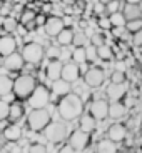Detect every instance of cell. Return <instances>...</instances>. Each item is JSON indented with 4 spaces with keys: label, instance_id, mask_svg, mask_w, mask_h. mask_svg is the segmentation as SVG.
Returning <instances> with one entry per match:
<instances>
[{
    "label": "cell",
    "instance_id": "6da1fadb",
    "mask_svg": "<svg viewBox=\"0 0 142 153\" xmlns=\"http://www.w3.org/2000/svg\"><path fill=\"white\" fill-rule=\"evenodd\" d=\"M57 110L60 113V117L67 122H72L82 117V111H84V100L77 93L70 92L69 95H65L64 98L59 100L57 103Z\"/></svg>",
    "mask_w": 142,
    "mask_h": 153
},
{
    "label": "cell",
    "instance_id": "7a4b0ae2",
    "mask_svg": "<svg viewBox=\"0 0 142 153\" xmlns=\"http://www.w3.org/2000/svg\"><path fill=\"white\" fill-rule=\"evenodd\" d=\"M35 87H37V82L32 75H20L14 80L12 93L17 100H29L30 95L34 93Z\"/></svg>",
    "mask_w": 142,
    "mask_h": 153
},
{
    "label": "cell",
    "instance_id": "3957f363",
    "mask_svg": "<svg viewBox=\"0 0 142 153\" xmlns=\"http://www.w3.org/2000/svg\"><path fill=\"white\" fill-rule=\"evenodd\" d=\"M52 123V117L47 110H32L27 117V125L32 131H44Z\"/></svg>",
    "mask_w": 142,
    "mask_h": 153
},
{
    "label": "cell",
    "instance_id": "277c9868",
    "mask_svg": "<svg viewBox=\"0 0 142 153\" xmlns=\"http://www.w3.org/2000/svg\"><path fill=\"white\" fill-rule=\"evenodd\" d=\"M22 58L25 63H30V65H37L42 62V58L45 57V52H44L42 45L37 42H29L23 45L22 48Z\"/></svg>",
    "mask_w": 142,
    "mask_h": 153
},
{
    "label": "cell",
    "instance_id": "5b68a950",
    "mask_svg": "<svg viewBox=\"0 0 142 153\" xmlns=\"http://www.w3.org/2000/svg\"><path fill=\"white\" fill-rule=\"evenodd\" d=\"M27 102L32 107V110H45V107L50 102V90L44 85H37Z\"/></svg>",
    "mask_w": 142,
    "mask_h": 153
},
{
    "label": "cell",
    "instance_id": "8992f818",
    "mask_svg": "<svg viewBox=\"0 0 142 153\" xmlns=\"http://www.w3.org/2000/svg\"><path fill=\"white\" fill-rule=\"evenodd\" d=\"M44 131H45V137L49 138L50 142H54V143H59V142H62V140H65L67 135H69L67 126L64 125V123H59V122L50 123Z\"/></svg>",
    "mask_w": 142,
    "mask_h": 153
},
{
    "label": "cell",
    "instance_id": "52a82bcc",
    "mask_svg": "<svg viewBox=\"0 0 142 153\" xmlns=\"http://www.w3.org/2000/svg\"><path fill=\"white\" fill-rule=\"evenodd\" d=\"M105 80V73L99 67H89V70L84 73V82L90 88H99Z\"/></svg>",
    "mask_w": 142,
    "mask_h": 153
},
{
    "label": "cell",
    "instance_id": "ba28073f",
    "mask_svg": "<svg viewBox=\"0 0 142 153\" xmlns=\"http://www.w3.org/2000/svg\"><path fill=\"white\" fill-rule=\"evenodd\" d=\"M90 142V135L84 133L82 130H74L72 133L69 135V146L74 150V152H82L85 146Z\"/></svg>",
    "mask_w": 142,
    "mask_h": 153
},
{
    "label": "cell",
    "instance_id": "9c48e42d",
    "mask_svg": "<svg viewBox=\"0 0 142 153\" xmlns=\"http://www.w3.org/2000/svg\"><path fill=\"white\" fill-rule=\"evenodd\" d=\"M89 115L92 117L94 120H105L109 117V103L105 100H94L90 103V111Z\"/></svg>",
    "mask_w": 142,
    "mask_h": 153
},
{
    "label": "cell",
    "instance_id": "30bf717a",
    "mask_svg": "<svg viewBox=\"0 0 142 153\" xmlns=\"http://www.w3.org/2000/svg\"><path fill=\"white\" fill-rule=\"evenodd\" d=\"M80 76V70H79V65H75L74 62H67L62 65V73H60V80L67 82V83H74V82L79 80Z\"/></svg>",
    "mask_w": 142,
    "mask_h": 153
},
{
    "label": "cell",
    "instance_id": "8fae6325",
    "mask_svg": "<svg viewBox=\"0 0 142 153\" xmlns=\"http://www.w3.org/2000/svg\"><path fill=\"white\" fill-rule=\"evenodd\" d=\"M44 28H45L47 35H50V37H57V35L60 33L64 28H65V22H64L60 17L52 15V17H49V19L45 20V25H44Z\"/></svg>",
    "mask_w": 142,
    "mask_h": 153
},
{
    "label": "cell",
    "instance_id": "7c38bea8",
    "mask_svg": "<svg viewBox=\"0 0 142 153\" xmlns=\"http://www.w3.org/2000/svg\"><path fill=\"white\" fill-rule=\"evenodd\" d=\"M124 7H120L122 10H120V13L124 15V19H125V23L127 22H132V20H137L142 17L140 10H139V5L137 2H125V4H122Z\"/></svg>",
    "mask_w": 142,
    "mask_h": 153
},
{
    "label": "cell",
    "instance_id": "4fadbf2b",
    "mask_svg": "<svg viewBox=\"0 0 142 153\" xmlns=\"http://www.w3.org/2000/svg\"><path fill=\"white\" fill-rule=\"evenodd\" d=\"M17 52V42L15 38L12 37V35H4V37H0V55L2 57H8V55L15 53Z\"/></svg>",
    "mask_w": 142,
    "mask_h": 153
},
{
    "label": "cell",
    "instance_id": "5bb4252c",
    "mask_svg": "<svg viewBox=\"0 0 142 153\" xmlns=\"http://www.w3.org/2000/svg\"><path fill=\"white\" fill-rule=\"evenodd\" d=\"M23 65H25V62H23L22 55L17 53V52L4 58V67L8 72H20L23 68Z\"/></svg>",
    "mask_w": 142,
    "mask_h": 153
},
{
    "label": "cell",
    "instance_id": "9a60e30c",
    "mask_svg": "<svg viewBox=\"0 0 142 153\" xmlns=\"http://www.w3.org/2000/svg\"><path fill=\"white\" fill-rule=\"evenodd\" d=\"M127 135V130H125V126L120 125V123H114V125L109 128V133H107V140H110L112 143H117L122 142L124 138H125Z\"/></svg>",
    "mask_w": 142,
    "mask_h": 153
},
{
    "label": "cell",
    "instance_id": "2e32d148",
    "mask_svg": "<svg viewBox=\"0 0 142 153\" xmlns=\"http://www.w3.org/2000/svg\"><path fill=\"white\" fill-rule=\"evenodd\" d=\"M70 93V85L64 80H57L52 83V90H50V98L54 97V98H64L65 95Z\"/></svg>",
    "mask_w": 142,
    "mask_h": 153
},
{
    "label": "cell",
    "instance_id": "e0dca14e",
    "mask_svg": "<svg viewBox=\"0 0 142 153\" xmlns=\"http://www.w3.org/2000/svg\"><path fill=\"white\" fill-rule=\"evenodd\" d=\"M125 93H127V85L125 83H120V85L112 83L107 87V97L112 100V103H114V102H120V98H122Z\"/></svg>",
    "mask_w": 142,
    "mask_h": 153
},
{
    "label": "cell",
    "instance_id": "ac0fdd59",
    "mask_svg": "<svg viewBox=\"0 0 142 153\" xmlns=\"http://www.w3.org/2000/svg\"><path fill=\"white\" fill-rule=\"evenodd\" d=\"M62 63L60 60H50L49 65H47V78H49L52 83L57 80H60V73H62Z\"/></svg>",
    "mask_w": 142,
    "mask_h": 153
},
{
    "label": "cell",
    "instance_id": "d6986e66",
    "mask_svg": "<svg viewBox=\"0 0 142 153\" xmlns=\"http://www.w3.org/2000/svg\"><path fill=\"white\" fill-rule=\"evenodd\" d=\"M74 35H75V32L72 30V28H69V27H65L64 30L60 32V33L57 35V43H59V47H69V45H72L74 43Z\"/></svg>",
    "mask_w": 142,
    "mask_h": 153
},
{
    "label": "cell",
    "instance_id": "ffe728a7",
    "mask_svg": "<svg viewBox=\"0 0 142 153\" xmlns=\"http://www.w3.org/2000/svg\"><path fill=\"white\" fill-rule=\"evenodd\" d=\"M23 117V107L20 102H14L10 103V111H8V120L12 122V125H15L20 118Z\"/></svg>",
    "mask_w": 142,
    "mask_h": 153
},
{
    "label": "cell",
    "instance_id": "44dd1931",
    "mask_svg": "<svg viewBox=\"0 0 142 153\" xmlns=\"http://www.w3.org/2000/svg\"><path fill=\"white\" fill-rule=\"evenodd\" d=\"M79 130H82L84 133L90 135V131L95 130V120H94L89 113L82 115V117H80V126H79Z\"/></svg>",
    "mask_w": 142,
    "mask_h": 153
},
{
    "label": "cell",
    "instance_id": "7402d4cb",
    "mask_svg": "<svg viewBox=\"0 0 142 153\" xmlns=\"http://www.w3.org/2000/svg\"><path fill=\"white\" fill-rule=\"evenodd\" d=\"M125 105L122 102H114V103L109 105V117L110 118H122L125 115Z\"/></svg>",
    "mask_w": 142,
    "mask_h": 153
},
{
    "label": "cell",
    "instance_id": "603a6c76",
    "mask_svg": "<svg viewBox=\"0 0 142 153\" xmlns=\"http://www.w3.org/2000/svg\"><path fill=\"white\" fill-rule=\"evenodd\" d=\"M22 137V130L19 125H8L4 130V138H7L8 142H17Z\"/></svg>",
    "mask_w": 142,
    "mask_h": 153
},
{
    "label": "cell",
    "instance_id": "cb8c5ba5",
    "mask_svg": "<svg viewBox=\"0 0 142 153\" xmlns=\"http://www.w3.org/2000/svg\"><path fill=\"white\" fill-rule=\"evenodd\" d=\"M95 153H117V145H115V143H112L110 140H107V138H105V140L99 142Z\"/></svg>",
    "mask_w": 142,
    "mask_h": 153
},
{
    "label": "cell",
    "instance_id": "d4e9b609",
    "mask_svg": "<svg viewBox=\"0 0 142 153\" xmlns=\"http://www.w3.org/2000/svg\"><path fill=\"white\" fill-rule=\"evenodd\" d=\"M72 60L75 65H84V63H87V60H85V47H75V48L72 50Z\"/></svg>",
    "mask_w": 142,
    "mask_h": 153
},
{
    "label": "cell",
    "instance_id": "484cf974",
    "mask_svg": "<svg viewBox=\"0 0 142 153\" xmlns=\"http://www.w3.org/2000/svg\"><path fill=\"white\" fill-rule=\"evenodd\" d=\"M12 85H14V80H10L7 75H0V97L12 93Z\"/></svg>",
    "mask_w": 142,
    "mask_h": 153
},
{
    "label": "cell",
    "instance_id": "4316f807",
    "mask_svg": "<svg viewBox=\"0 0 142 153\" xmlns=\"http://www.w3.org/2000/svg\"><path fill=\"white\" fill-rule=\"evenodd\" d=\"M109 22H110V27L114 28H125V19H124V15L120 12L109 15Z\"/></svg>",
    "mask_w": 142,
    "mask_h": 153
},
{
    "label": "cell",
    "instance_id": "83f0119b",
    "mask_svg": "<svg viewBox=\"0 0 142 153\" xmlns=\"http://www.w3.org/2000/svg\"><path fill=\"white\" fill-rule=\"evenodd\" d=\"M97 58H100V60H110V58H114V52H112V48L109 45H102L97 48Z\"/></svg>",
    "mask_w": 142,
    "mask_h": 153
},
{
    "label": "cell",
    "instance_id": "f1b7e54d",
    "mask_svg": "<svg viewBox=\"0 0 142 153\" xmlns=\"http://www.w3.org/2000/svg\"><path fill=\"white\" fill-rule=\"evenodd\" d=\"M142 28V19H137V20H132V22H127L125 23V30L129 33H137L139 30Z\"/></svg>",
    "mask_w": 142,
    "mask_h": 153
},
{
    "label": "cell",
    "instance_id": "f546056e",
    "mask_svg": "<svg viewBox=\"0 0 142 153\" xmlns=\"http://www.w3.org/2000/svg\"><path fill=\"white\" fill-rule=\"evenodd\" d=\"M120 7H122V2L112 0V2H107V4H105V12H107L109 15H112V13H117V12H120Z\"/></svg>",
    "mask_w": 142,
    "mask_h": 153
},
{
    "label": "cell",
    "instance_id": "4dcf8cb0",
    "mask_svg": "<svg viewBox=\"0 0 142 153\" xmlns=\"http://www.w3.org/2000/svg\"><path fill=\"white\" fill-rule=\"evenodd\" d=\"M8 111H10V103H7L5 100H0V122L8 120Z\"/></svg>",
    "mask_w": 142,
    "mask_h": 153
},
{
    "label": "cell",
    "instance_id": "1f68e13d",
    "mask_svg": "<svg viewBox=\"0 0 142 153\" xmlns=\"http://www.w3.org/2000/svg\"><path fill=\"white\" fill-rule=\"evenodd\" d=\"M97 58V48L92 45L85 47V60H87V63H92V62H95Z\"/></svg>",
    "mask_w": 142,
    "mask_h": 153
},
{
    "label": "cell",
    "instance_id": "d6a6232c",
    "mask_svg": "<svg viewBox=\"0 0 142 153\" xmlns=\"http://www.w3.org/2000/svg\"><path fill=\"white\" fill-rule=\"evenodd\" d=\"M60 53H62V48H60V47L52 45L49 50H47L45 55H47L49 58H52V60H59V58H60Z\"/></svg>",
    "mask_w": 142,
    "mask_h": 153
},
{
    "label": "cell",
    "instance_id": "836d02e7",
    "mask_svg": "<svg viewBox=\"0 0 142 153\" xmlns=\"http://www.w3.org/2000/svg\"><path fill=\"white\" fill-rule=\"evenodd\" d=\"M112 83H115V85L125 83V72H117V70H115V72L112 73Z\"/></svg>",
    "mask_w": 142,
    "mask_h": 153
},
{
    "label": "cell",
    "instance_id": "e575fe53",
    "mask_svg": "<svg viewBox=\"0 0 142 153\" xmlns=\"http://www.w3.org/2000/svg\"><path fill=\"white\" fill-rule=\"evenodd\" d=\"M35 13L32 10H23V13H22V22L25 23V25H29V23H34L35 22Z\"/></svg>",
    "mask_w": 142,
    "mask_h": 153
},
{
    "label": "cell",
    "instance_id": "d590c367",
    "mask_svg": "<svg viewBox=\"0 0 142 153\" xmlns=\"http://www.w3.org/2000/svg\"><path fill=\"white\" fill-rule=\"evenodd\" d=\"M90 42H92V47H95V48H99V47L105 45V42H104V37H102V35H99V33L92 35V38H90Z\"/></svg>",
    "mask_w": 142,
    "mask_h": 153
},
{
    "label": "cell",
    "instance_id": "8d00e7d4",
    "mask_svg": "<svg viewBox=\"0 0 142 153\" xmlns=\"http://www.w3.org/2000/svg\"><path fill=\"white\" fill-rule=\"evenodd\" d=\"M97 25H99L102 30H109L110 28V22H109V17H100L99 22H97Z\"/></svg>",
    "mask_w": 142,
    "mask_h": 153
},
{
    "label": "cell",
    "instance_id": "74e56055",
    "mask_svg": "<svg viewBox=\"0 0 142 153\" xmlns=\"http://www.w3.org/2000/svg\"><path fill=\"white\" fill-rule=\"evenodd\" d=\"M29 153H45V146L40 145V143H34L29 150Z\"/></svg>",
    "mask_w": 142,
    "mask_h": 153
},
{
    "label": "cell",
    "instance_id": "f35d334b",
    "mask_svg": "<svg viewBox=\"0 0 142 153\" xmlns=\"http://www.w3.org/2000/svg\"><path fill=\"white\" fill-rule=\"evenodd\" d=\"M132 42H134L135 47H142V28L137 32V33L132 35Z\"/></svg>",
    "mask_w": 142,
    "mask_h": 153
},
{
    "label": "cell",
    "instance_id": "ab89813d",
    "mask_svg": "<svg viewBox=\"0 0 142 153\" xmlns=\"http://www.w3.org/2000/svg\"><path fill=\"white\" fill-rule=\"evenodd\" d=\"M15 27H17L15 20H12V19H5V22H4V28H5L7 32H12Z\"/></svg>",
    "mask_w": 142,
    "mask_h": 153
},
{
    "label": "cell",
    "instance_id": "60d3db41",
    "mask_svg": "<svg viewBox=\"0 0 142 153\" xmlns=\"http://www.w3.org/2000/svg\"><path fill=\"white\" fill-rule=\"evenodd\" d=\"M94 12H95V13H99V15H102V13L105 12V4H102V2L94 4Z\"/></svg>",
    "mask_w": 142,
    "mask_h": 153
},
{
    "label": "cell",
    "instance_id": "b9f144b4",
    "mask_svg": "<svg viewBox=\"0 0 142 153\" xmlns=\"http://www.w3.org/2000/svg\"><path fill=\"white\" fill-rule=\"evenodd\" d=\"M60 153H74V150H72V148H70V146H69V145H67V146H64V148H62V150H60Z\"/></svg>",
    "mask_w": 142,
    "mask_h": 153
},
{
    "label": "cell",
    "instance_id": "7bdbcfd3",
    "mask_svg": "<svg viewBox=\"0 0 142 153\" xmlns=\"http://www.w3.org/2000/svg\"><path fill=\"white\" fill-rule=\"evenodd\" d=\"M137 5H139V10H140V13H142V2H137Z\"/></svg>",
    "mask_w": 142,
    "mask_h": 153
},
{
    "label": "cell",
    "instance_id": "ee69618b",
    "mask_svg": "<svg viewBox=\"0 0 142 153\" xmlns=\"http://www.w3.org/2000/svg\"><path fill=\"white\" fill-rule=\"evenodd\" d=\"M117 153H120V152H117Z\"/></svg>",
    "mask_w": 142,
    "mask_h": 153
}]
</instances>
